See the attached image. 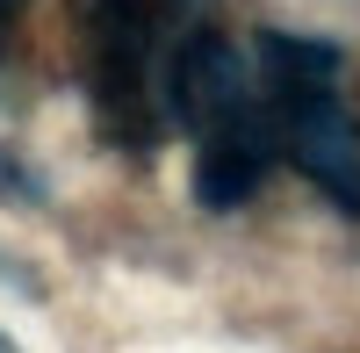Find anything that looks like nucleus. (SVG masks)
I'll return each instance as SVG.
<instances>
[{"instance_id": "1", "label": "nucleus", "mask_w": 360, "mask_h": 353, "mask_svg": "<svg viewBox=\"0 0 360 353\" xmlns=\"http://www.w3.org/2000/svg\"><path fill=\"white\" fill-rule=\"evenodd\" d=\"M259 108H266V94H259L245 51L231 37H209V29L180 37V51L166 58V115H180L195 130V144L245 123V115H259Z\"/></svg>"}, {"instance_id": "2", "label": "nucleus", "mask_w": 360, "mask_h": 353, "mask_svg": "<svg viewBox=\"0 0 360 353\" xmlns=\"http://www.w3.org/2000/svg\"><path fill=\"white\" fill-rule=\"evenodd\" d=\"M274 152H281V123H274V101H266L259 115L202 137V152H195V202L202 210H238V202H252L259 181H266V166H274Z\"/></svg>"}, {"instance_id": "3", "label": "nucleus", "mask_w": 360, "mask_h": 353, "mask_svg": "<svg viewBox=\"0 0 360 353\" xmlns=\"http://www.w3.org/2000/svg\"><path fill=\"white\" fill-rule=\"evenodd\" d=\"M0 195H15V202H44V181L29 173L15 152H0Z\"/></svg>"}, {"instance_id": "4", "label": "nucleus", "mask_w": 360, "mask_h": 353, "mask_svg": "<svg viewBox=\"0 0 360 353\" xmlns=\"http://www.w3.org/2000/svg\"><path fill=\"white\" fill-rule=\"evenodd\" d=\"M8 15H15V0H0V37H8Z\"/></svg>"}, {"instance_id": "5", "label": "nucleus", "mask_w": 360, "mask_h": 353, "mask_svg": "<svg viewBox=\"0 0 360 353\" xmlns=\"http://www.w3.org/2000/svg\"><path fill=\"white\" fill-rule=\"evenodd\" d=\"M0 353H22V346H15V339H8V332H0Z\"/></svg>"}]
</instances>
